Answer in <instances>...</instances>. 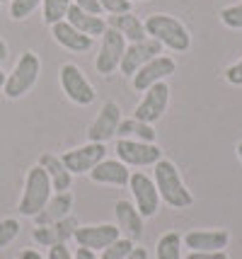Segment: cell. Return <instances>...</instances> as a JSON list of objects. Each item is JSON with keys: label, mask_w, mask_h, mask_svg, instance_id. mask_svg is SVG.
<instances>
[{"label": "cell", "mask_w": 242, "mask_h": 259, "mask_svg": "<svg viewBox=\"0 0 242 259\" xmlns=\"http://www.w3.org/2000/svg\"><path fill=\"white\" fill-rule=\"evenodd\" d=\"M155 187H158V194H160V199L167 206H172V208H189L191 203H194V196L191 192L186 189V184L182 182L179 177V169L174 162L170 160H158L155 162Z\"/></svg>", "instance_id": "6da1fadb"}, {"label": "cell", "mask_w": 242, "mask_h": 259, "mask_svg": "<svg viewBox=\"0 0 242 259\" xmlns=\"http://www.w3.org/2000/svg\"><path fill=\"white\" fill-rule=\"evenodd\" d=\"M143 24H146V32H148L150 39L160 41L162 46H167V49H172V51H186V49L191 46V34H189V29H186L177 17H172V15L158 12V15H150Z\"/></svg>", "instance_id": "7a4b0ae2"}, {"label": "cell", "mask_w": 242, "mask_h": 259, "mask_svg": "<svg viewBox=\"0 0 242 259\" xmlns=\"http://www.w3.org/2000/svg\"><path fill=\"white\" fill-rule=\"evenodd\" d=\"M51 180H49L46 169L41 165H36L27 172V180H24V192L22 199H20V213L27 215V218H34L36 213L44 211V206L51 199Z\"/></svg>", "instance_id": "3957f363"}, {"label": "cell", "mask_w": 242, "mask_h": 259, "mask_svg": "<svg viewBox=\"0 0 242 259\" xmlns=\"http://www.w3.org/2000/svg\"><path fill=\"white\" fill-rule=\"evenodd\" d=\"M39 73H41V61L36 56L34 51H27L20 56L17 61V66L12 68V73L5 78V85H3V90H5V97L8 100H20L22 95L34 88V82L39 80Z\"/></svg>", "instance_id": "277c9868"}, {"label": "cell", "mask_w": 242, "mask_h": 259, "mask_svg": "<svg viewBox=\"0 0 242 259\" xmlns=\"http://www.w3.org/2000/svg\"><path fill=\"white\" fill-rule=\"evenodd\" d=\"M128 41L121 36V34L107 27V32L102 34V44H100V51H97V58H94V68L100 75H109L114 73L116 68L121 66V58H124V51H126Z\"/></svg>", "instance_id": "5b68a950"}, {"label": "cell", "mask_w": 242, "mask_h": 259, "mask_svg": "<svg viewBox=\"0 0 242 259\" xmlns=\"http://www.w3.org/2000/svg\"><path fill=\"white\" fill-rule=\"evenodd\" d=\"M61 88H63V92H66V97L70 102H75L80 107L92 104L94 97H97V92L90 85V80L85 78V73L78 66H73V63L61 66Z\"/></svg>", "instance_id": "8992f818"}, {"label": "cell", "mask_w": 242, "mask_h": 259, "mask_svg": "<svg viewBox=\"0 0 242 259\" xmlns=\"http://www.w3.org/2000/svg\"><path fill=\"white\" fill-rule=\"evenodd\" d=\"M116 155L124 165H133V167H148L162 160V150L155 143H146V141H131V138H119L116 141Z\"/></svg>", "instance_id": "52a82bcc"}, {"label": "cell", "mask_w": 242, "mask_h": 259, "mask_svg": "<svg viewBox=\"0 0 242 259\" xmlns=\"http://www.w3.org/2000/svg\"><path fill=\"white\" fill-rule=\"evenodd\" d=\"M167 104H170V88H167V82H155L153 88L146 90L143 100L138 102V107L133 112V119L146 121V124H155V121L162 119V114L167 112Z\"/></svg>", "instance_id": "ba28073f"}, {"label": "cell", "mask_w": 242, "mask_h": 259, "mask_svg": "<svg viewBox=\"0 0 242 259\" xmlns=\"http://www.w3.org/2000/svg\"><path fill=\"white\" fill-rule=\"evenodd\" d=\"M107 155V148L104 143H87V146L73 148V150H66L61 160L63 165L68 167L70 175H87L94 165H100Z\"/></svg>", "instance_id": "9c48e42d"}, {"label": "cell", "mask_w": 242, "mask_h": 259, "mask_svg": "<svg viewBox=\"0 0 242 259\" xmlns=\"http://www.w3.org/2000/svg\"><path fill=\"white\" fill-rule=\"evenodd\" d=\"M128 187H131L133 199H136V208H138V213L143 215V218H153V215L158 213V206H160V194H158L155 182L150 180L148 175H143V172L131 175Z\"/></svg>", "instance_id": "30bf717a"}, {"label": "cell", "mask_w": 242, "mask_h": 259, "mask_svg": "<svg viewBox=\"0 0 242 259\" xmlns=\"http://www.w3.org/2000/svg\"><path fill=\"white\" fill-rule=\"evenodd\" d=\"M174 70H177L174 58H170V56L150 58L148 63L140 66L138 73L133 75V88H136L138 92H146L148 88H153L155 82H165V78H170Z\"/></svg>", "instance_id": "8fae6325"}, {"label": "cell", "mask_w": 242, "mask_h": 259, "mask_svg": "<svg viewBox=\"0 0 242 259\" xmlns=\"http://www.w3.org/2000/svg\"><path fill=\"white\" fill-rule=\"evenodd\" d=\"M162 54V44L155 41V39H143V41H136V44H128L126 51H124V58H121V73L124 75H136L140 66H146L150 58L160 56Z\"/></svg>", "instance_id": "7c38bea8"}, {"label": "cell", "mask_w": 242, "mask_h": 259, "mask_svg": "<svg viewBox=\"0 0 242 259\" xmlns=\"http://www.w3.org/2000/svg\"><path fill=\"white\" fill-rule=\"evenodd\" d=\"M75 242L78 247H87L92 252H102L104 247H109L112 242H116L121 237V230L116 226H109V223H102V226H82V228H75Z\"/></svg>", "instance_id": "4fadbf2b"}, {"label": "cell", "mask_w": 242, "mask_h": 259, "mask_svg": "<svg viewBox=\"0 0 242 259\" xmlns=\"http://www.w3.org/2000/svg\"><path fill=\"white\" fill-rule=\"evenodd\" d=\"M121 124V109L116 102H107L102 107V112L97 114L90 128H87V141L90 143H104L112 136H116V128Z\"/></svg>", "instance_id": "5bb4252c"}, {"label": "cell", "mask_w": 242, "mask_h": 259, "mask_svg": "<svg viewBox=\"0 0 242 259\" xmlns=\"http://www.w3.org/2000/svg\"><path fill=\"white\" fill-rule=\"evenodd\" d=\"M182 242L191 252H216V249L228 247L230 233L228 230H191L182 237Z\"/></svg>", "instance_id": "9a60e30c"}, {"label": "cell", "mask_w": 242, "mask_h": 259, "mask_svg": "<svg viewBox=\"0 0 242 259\" xmlns=\"http://www.w3.org/2000/svg\"><path fill=\"white\" fill-rule=\"evenodd\" d=\"M51 36H54L63 49H68L73 54H85V51L92 46V36L78 32V29H75L70 22H66V20L51 24Z\"/></svg>", "instance_id": "2e32d148"}, {"label": "cell", "mask_w": 242, "mask_h": 259, "mask_svg": "<svg viewBox=\"0 0 242 259\" xmlns=\"http://www.w3.org/2000/svg\"><path fill=\"white\" fill-rule=\"evenodd\" d=\"M90 180L97 184H112V187H126L131 175H128V165L121 160H102L100 165L90 169Z\"/></svg>", "instance_id": "e0dca14e"}, {"label": "cell", "mask_w": 242, "mask_h": 259, "mask_svg": "<svg viewBox=\"0 0 242 259\" xmlns=\"http://www.w3.org/2000/svg\"><path fill=\"white\" fill-rule=\"evenodd\" d=\"M116 228L124 233V237L128 240H138L143 235V215L138 213V208L131 201L121 199L116 201Z\"/></svg>", "instance_id": "ac0fdd59"}, {"label": "cell", "mask_w": 242, "mask_h": 259, "mask_svg": "<svg viewBox=\"0 0 242 259\" xmlns=\"http://www.w3.org/2000/svg\"><path fill=\"white\" fill-rule=\"evenodd\" d=\"M107 27H112L116 32L126 39L128 44H136V41H143L148 39V32H146V24L140 22L133 12H121V15H109V22Z\"/></svg>", "instance_id": "d6986e66"}, {"label": "cell", "mask_w": 242, "mask_h": 259, "mask_svg": "<svg viewBox=\"0 0 242 259\" xmlns=\"http://www.w3.org/2000/svg\"><path fill=\"white\" fill-rule=\"evenodd\" d=\"M66 22H70L78 32L87 34V36H102L107 32V20H102L100 15H90V12L80 10L78 5H70L68 15H66Z\"/></svg>", "instance_id": "ffe728a7"}, {"label": "cell", "mask_w": 242, "mask_h": 259, "mask_svg": "<svg viewBox=\"0 0 242 259\" xmlns=\"http://www.w3.org/2000/svg\"><path fill=\"white\" fill-rule=\"evenodd\" d=\"M39 165L46 169L49 180H51V189L56 194L61 192H68L70 189V182H73V175L68 172V167L63 165V160L58 155H51V153H44L39 158Z\"/></svg>", "instance_id": "44dd1931"}, {"label": "cell", "mask_w": 242, "mask_h": 259, "mask_svg": "<svg viewBox=\"0 0 242 259\" xmlns=\"http://www.w3.org/2000/svg\"><path fill=\"white\" fill-rule=\"evenodd\" d=\"M70 206H73V194H70V192H61V194H56V196H51V199H49V203L44 206V211H41V213H36L34 221L39 223V226H46V223H58V221L68 218Z\"/></svg>", "instance_id": "7402d4cb"}, {"label": "cell", "mask_w": 242, "mask_h": 259, "mask_svg": "<svg viewBox=\"0 0 242 259\" xmlns=\"http://www.w3.org/2000/svg\"><path fill=\"white\" fill-rule=\"evenodd\" d=\"M116 136H119V138H131V141L155 143V131H153V126L146 124V121H138V119H126V121H121L119 128H116Z\"/></svg>", "instance_id": "603a6c76"}, {"label": "cell", "mask_w": 242, "mask_h": 259, "mask_svg": "<svg viewBox=\"0 0 242 259\" xmlns=\"http://www.w3.org/2000/svg\"><path fill=\"white\" fill-rule=\"evenodd\" d=\"M182 235L179 233H165V235L158 240V247H155V257L158 259H182Z\"/></svg>", "instance_id": "cb8c5ba5"}, {"label": "cell", "mask_w": 242, "mask_h": 259, "mask_svg": "<svg viewBox=\"0 0 242 259\" xmlns=\"http://www.w3.org/2000/svg\"><path fill=\"white\" fill-rule=\"evenodd\" d=\"M41 5H44V22L51 27V24L66 20L68 8L73 3H70V0H41Z\"/></svg>", "instance_id": "d4e9b609"}, {"label": "cell", "mask_w": 242, "mask_h": 259, "mask_svg": "<svg viewBox=\"0 0 242 259\" xmlns=\"http://www.w3.org/2000/svg\"><path fill=\"white\" fill-rule=\"evenodd\" d=\"M133 240H128V237H119L116 242H112L109 247L102 249V257L100 259H126L131 252H133Z\"/></svg>", "instance_id": "484cf974"}, {"label": "cell", "mask_w": 242, "mask_h": 259, "mask_svg": "<svg viewBox=\"0 0 242 259\" xmlns=\"http://www.w3.org/2000/svg\"><path fill=\"white\" fill-rule=\"evenodd\" d=\"M39 5H41V0H12L10 3V17L12 20H27Z\"/></svg>", "instance_id": "4316f807"}, {"label": "cell", "mask_w": 242, "mask_h": 259, "mask_svg": "<svg viewBox=\"0 0 242 259\" xmlns=\"http://www.w3.org/2000/svg\"><path fill=\"white\" fill-rule=\"evenodd\" d=\"M220 22L225 27H230V29H242V0L220 10Z\"/></svg>", "instance_id": "83f0119b"}, {"label": "cell", "mask_w": 242, "mask_h": 259, "mask_svg": "<svg viewBox=\"0 0 242 259\" xmlns=\"http://www.w3.org/2000/svg\"><path fill=\"white\" fill-rule=\"evenodd\" d=\"M20 235V223L15 218H5L0 221V249H5L15 237Z\"/></svg>", "instance_id": "f1b7e54d"}, {"label": "cell", "mask_w": 242, "mask_h": 259, "mask_svg": "<svg viewBox=\"0 0 242 259\" xmlns=\"http://www.w3.org/2000/svg\"><path fill=\"white\" fill-rule=\"evenodd\" d=\"M102 12L109 15H121V12H131V0H100Z\"/></svg>", "instance_id": "f546056e"}, {"label": "cell", "mask_w": 242, "mask_h": 259, "mask_svg": "<svg viewBox=\"0 0 242 259\" xmlns=\"http://www.w3.org/2000/svg\"><path fill=\"white\" fill-rule=\"evenodd\" d=\"M225 80L230 85H242V58L237 63H232L230 68H225Z\"/></svg>", "instance_id": "4dcf8cb0"}, {"label": "cell", "mask_w": 242, "mask_h": 259, "mask_svg": "<svg viewBox=\"0 0 242 259\" xmlns=\"http://www.w3.org/2000/svg\"><path fill=\"white\" fill-rule=\"evenodd\" d=\"M46 259H75L70 254V249L66 247V242H58V245H51Z\"/></svg>", "instance_id": "1f68e13d"}, {"label": "cell", "mask_w": 242, "mask_h": 259, "mask_svg": "<svg viewBox=\"0 0 242 259\" xmlns=\"http://www.w3.org/2000/svg\"><path fill=\"white\" fill-rule=\"evenodd\" d=\"M73 5H78L80 10L90 12V15H102V5H100V0H73Z\"/></svg>", "instance_id": "d6a6232c"}, {"label": "cell", "mask_w": 242, "mask_h": 259, "mask_svg": "<svg viewBox=\"0 0 242 259\" xmlns=\"http://www.w3.org/2000/svg\"><path fill=\"white\" fill-rule=\"evenodd\" d=\"M186 259H228L225 249H216V252H189Z\"/></svg>", "instance_id": "836d02e7"}, {"label": "cell", "mask_w": 242, "mask_h": 259, "mask_svg": "<svg viewBox=\"0 0 242 259\" xmlns=\"http://www.w3.org/2000/svg\"><path fill=\"white\" fill-rule=\"evenodd\" d=\"M73 257H75V259H97V257H94L92 249H87V247H78Z\"/></svg>", "instance_id": "e575fe53"}, {"label": "cell", "mask_w": 242, "mask_h": 259, "mask_svg": "<svg viewBox=\"0 0 242 259\" xmlns=\"http://www.w3.org/2000/svg\"><path fill=\"white\" fill-rule=\"evenodd\" d=\"M126 259H148V249L146 247H133V252Z\"/></svg>", "instance_id": "d590c367"}, {"label": "cell", "mask_w": 242, "mask_h": 259, "mask_svg": "<svg viewBox=\"0 0 242 259\" xmlns=\"http://www.w3.org/2000/svg\"><path fill=\"white\" fill-rule=\"evenodd\" d=\"M20 259H44V257H41L36 249H24L22 254H20Z\"/></svg>", "instance_id": "8d00e7d4"}, {"label": "cell", "mask_w": 242, "mask_h": 259, "mask_svg": "<svg viewBox=\"0 0 242 259\" xmlns=\"http://www.w3.org/2000/svg\"><path fill=\"white\" fill-rule=\"evenodd\" d=\"M5 58H8V44H5V39L0 36V63H3Z\"/></svg>", "instance_id": "74e56055"}, {"label": "cell", "mask_w": 242, "mask_h": 259, "mask_svg": "<svg viewBox=\"0 0 242 259\" xmlns=\"http://www.w3.org/2000/svg\"><path fill=\"white\" fill-rule=\"evenodd\" d=\"M5 78H8V75H5V73H3V70H0V88H3V85H5Z\"/></svg>", "instance_id": "f35d334b"}, {"label": "cell", "mask_w": 242, "mask_h": 259, "mask_svg": "<svg viewBox=\"0 0 242 259\" xmlns=\"http://www.w3.org/2000/svg\"><path fill=\"white\" fill-rule=\"evenodd\" d=\"M237 158L242 160V141H240V143H237Z\"/></svg>", "instance_id": "ab89813d"}, {"label": "cell", "mask_w": 242, "mask_h": 259, "mask_svg": "<svg viewBox=\"0 0 242 259\" xmlns=\"http://www.w3.org/2000/svg\"><path fill=\"white\" fill-rule=\"evenodd\" d=\"M131 3H146V0H131Z\"/></svg>", "instance_id": "60d3db41"}, {"label": "cell", "mask_w": 242, "mask_h": 259, "mask_svg": "<svg viewBox=\"0 0 242 259\" xmlns=\"http://www.w3.org/2000/svg\"><path fill=\"white\" fill-rule=\"evenodd\" d=\"M0 3H5V0H0Z\"/></svg>", "instance_id": "b9f144b4"}]
</instances>
